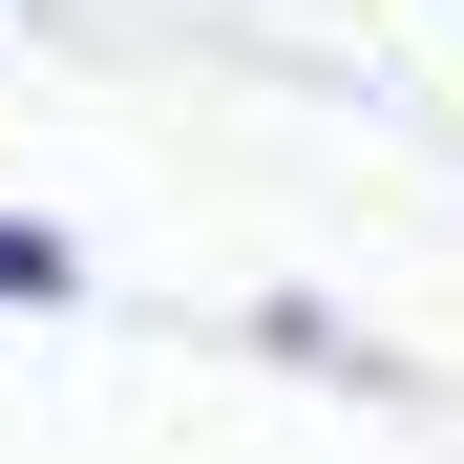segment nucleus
<instances>
[{"instance_id":"nucleus-1","label":"nucleus","mask_w":464,"mask_h":464,"mask_svg":"<svg viewBox=\"0 0 464 464\" xmlns=\"http://www.w3.org/2000/svg\"><path fill=\"white\" fill-rule=\"evenodd\" d=\"M0 295H63V254H43V232H0Z\"/></svg>"}]
</instances>
